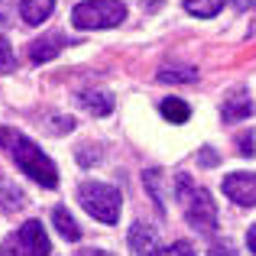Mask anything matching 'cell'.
Listing matches in <instances>:
<instances>
[{"label":"cell","instance_id":"6da1fadb","mask_svg":"<svg viewBox=\"0 0 256 256\" xmlns=\"http://www.w3.org/2000/svg\"><path fill=\"white\" fill-rule=\"evenodd\" d=\"M0 146L10 152L13 162L23 169V175H30L32 182H39L42 188H56V185H58V169H56V162H52V159L46 156V152L39 150V146L32 143L30 136H23V133H16V130H6V126H0Z\"/></svg>","mask_w":256,"mask_h":256},{"label":"cell","instance_id":"7a4b0ae2","mask_svg":"<svg viewBox=\"0 0 256 256\" xmlns=\"http://www.w3.org/2000/svg\"><path fill=\"white\" fill-rule=\"evenodd\" d=\"M178 201H182V211H185V220L201 234H211L218 230V204L211 201V194L204 192L201 185H194L188 175H178Z\"/></svg>","mask_w":256,"mask_h":256},{"label":"cell","instance_id":"3957f363","mask_svg":"<svg viewBox=\"0 0 256 256\" xmlns=\"http://www.w3.org/2000/svg\"><path fill=\"white\" fill-rule=\"evenodd\" d=\"M78 201L91 218H98L100 224H117L120 220V192L104 182H82L78 188Z\"/></svg>","mask_w":256,"mask_h":256},{"label":"cell","instance_id":"277c9868","mask_svg":"<svg viewBox=\"0 0 256 256\" xmlns=\"http://www.w3.org/2000/svg\"><path fill=\"white\" fill-rule=\"evenodd\" d=\"M126 20V6L120 0H84L72 10V23L78 30H114Z\"/></svg>","mask_w":256,"mask_h":256},{"label":"cell","instance_id":"5b68a950","mask_svg":"<svg viewBox=\"0 0 256 256\" xmlns=\"http://www.w3.org/2000/svg\"><path fill=\"white\" fill-rule=\"evenodd\" d=\"M224 194L240 208H256V172H234L224 178Z\"/></svg>","mask_w":256,"mask_h":256},{"label":"cell","instance_id":"8992f818","mask_svg":"<svg viewBox=\"0 0 256 256\" xmlns=\"http://www.w3.org/2000/svg\"><path fill=\"white\" fill-rule=\"evenodd\" d=\"M16 246H20V256H49L52 246H49V237H46L42 224L39 220H26L23 227L16 230Z\"/></svg>","mask_w":256,"mask_h":256},{"label":"cell","instance_id":"52a82bcc","mask_svg":"<svg viewBox=\"0 0 256 256\" xmlns=\"http://www.w3.org/2000/svg\"><path fill=\"white\" fill-rule=\"evenodd\" d=\"M62 46H65V36H58V32L42 36V39H36V42L30 46V58L36 65H42V62H49V58H56L58 52H62Z\"/></svg>","mask_w":256,"mask_h":256},{"label":"cell","instance_id":"ba28073f","mask_svg":"<svg viewBox=\"0 0 256 256\" xmlns=\"http://www.w3.org/2000/svg\"><path fill=\"white\" fill-rule=\"evenodd\" d=\"M130 246L140 256H156V230L146 224H133L130 230Z\"/></svg>","mask_w":256,"mask_h":256},{"label":"cell","instance_id":"9c48e42d","mask_svg":"<svg viewBox=\"0 0 256 256\" xmlns=\"http://www.w3.org/2000/svg\"><path fill=\"white\" fill-rule=\"evenodd\" d=\"M52 10H56V0H23V4H20V13H23V20L30 26L46 23V20L52 16Z\"/></svg>","mask_w":256,"mask_h":256},{"label":"cell","instance_id":"30bf717a","mask_svg":"<svg viewBox=\"0 0 256 256\" xmlns=\"http://www.w3.org/2000/svg\"><path fill=\"white\" fill-rule=\"evenodd\" d=\"M78 100H82V107H84V110H91L94 117H107V114L114 110V98L107 91H84Z\"/></svg>","mask_w":256,"mask_h":256},{"label":"cell","instance_id":"8fae6325","mask_svg":"<svg viewBox=\"0 0 256 256\" xmlns=\"http://www.w3.org/2000/svg\"><path fill=\"white\" fill-rule=\"evenodd\" d=\"M159 110H162V117L169 120V124H185V120L192 117V107L182 98H166L162 104H159Z\"/></svg>","mask_w":256,"mask_h":256},{"label":"cell","instance_id":"7c38bea8","mask_svg":"<svg viewBox=\"0 0 256 256\" xmlns=\"http://www.w3.org/2000/svg\"><path fill=\"white\" fill-rule=\"evenodd\" d=\"M23 204H26L23 192H20V188H13L10 182H4V178H0V211L13 214V211H20Z\"/></svg>","mask_w":256,"mask_h":256},{"label":"cell","instance_id":"4fadbf2b","mask_svg":"<svg viewBox=\"0 0 256 256\" xmlns=\"http://www.w3.org/2000/svg\"><path fill=\"white\" fill-rule=\"evenodd\" d=\"M52 220H56L58 234H62L65 240H72V244H75V240H82V230H78L75 218H72V214L65 211V208H56V211H52Z\"/></svg>","mask_w":256,"mask_h":256},{"label":"cell","instance_id":"5bb4252c","mask_svg":"<svg viewBox=\"0 0 256 256\" xmlns=\"http://www.w3.org/2000/svg\"><path fill=\"white\" fill-rule=\"evenodd\" d=\"M227 0H185V10L192 13V16H201V20H211L218 16L220 10H224Z\"/></svg>","mask_w":256,"mask_h":256},{"label":"cell","instance_id":"9a60e30c","mask_svg":"<svg viewBox=\"0 0 256 256\" xmlns=\"http://www.w3.org/2000/svg\"><path fill=\"white\" fill-rule=\"evenodd\" d=\"M143 182H146V188H150V194H152V198H156L159 211H166V194H162V172L150 169V172L143 175Z\"/></svg>","mask_w":256,"mask_h":256},{"label":"cell","instance_id":"2e32d148","mask_svg":"<svg viewBox=\"0 0 256 256\" xmlns=\"http://www.w3.org/2000/svg\"><path fill=\"white\" fill-rule=\"evenodd\" d=\"M250 114H253V104L246 98H234L224 107V120H240V117H250Z\"/></svg>","mask_w":256,"mask_h":256},{"label":"cell","instance_id":"e0dca14e","mask_svg":"<svg viewBox=\"0 0 256 256\" xmlns=\"http://www.w3.org/2000/svg\"><path fill=\"white\" fill-rule=\"evenodd\" d=\"M159 82H198V72L194 68H162L159 72Z\"/></svg>","mask_w":256,"mask_h":256},{"label":"cell","instance_id":"ac0fdd59","mask_svg":"<svg viewBox=\"0 0 256 256\" xmlns=\"http://www.w3.org/2000/svg\"><path fill=\"white\" fill-rule=\"evenodd\" d=\"M13 68H16V56H13L10 42L0 36V75H6V72H13Z\"/></svg>","mask_w":256,"mask_h":256},{"label":"cell","instance_id":"d6986e66","mask_svg":"<svg viewBox=\"0 0 256 256\" xmlns=\"http://www.w3.org/2000/svg\"><path fill=\"white\" fill-rule=\"evenodd\" d=\"M156 256H198V253H194V246L188 240H178V244L166 246V250H156Z\"/></svg>","mask_w":256,"mask_h":256},{"label":"cell","instance_id":"ffe728a7","mask_svg":"<svg viewBox=\"0 0 256 256\" xmlns=\"http://www.w3.org/2000/svg\"><path fill=\"white\" fill-rule=\"evenodd\" d=\"M208 256H237V253H234V246H230V244H214Z\"/></svg>","mask_w":256,"mask_h":256},{"label":"cell","instance_id":"44dd1931","mask_svg":"<svg viewBox=\"0 0 256 256\" xmlns=\"http://www.w3.org/2000/svg\"><path fill=\"white\" fill-rule=\"evenodd\" d=\"M0 256H20V246H16V237H10L4 246H0Z\"/></svg>","mask_w":256,"mask_h":256},{"label":"cell","instance_id":"7402d4cb","mask_svg":"<svg viewBox=\"0 0 256 256\" xmlns=\"http://www.w3.org/2000/svg\"><path fill=\"white\" fill-rule=\"evenodd\" d=\"M246 246H250V253L256 256V224L250 227V230H246Z\"/></svg>","mask_w":256,"mask_h":256},{"label":"cell","instance_id":"603a6c76","mask_svg":"<svg viewBox=\"0 0 256 256\" xmlns=\"http://www.w3.org/2000/svg\"><path fill=\"white\" fill-rule=\"evenodd\" d=\"M78 256H110V253H104V250H84V253H78Z\"/></svg>","mask_w":256,"mask_h":256}]
</instances>
